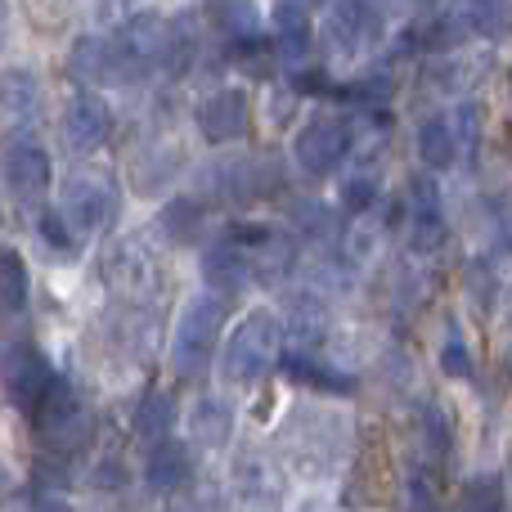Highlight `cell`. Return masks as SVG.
I'll use <instances>...</instances> for the list:
<instances>
[{
	"label": "cell",
	"instance_id": "obj_6",
	"mask_svg": "<svg viewBox=\"0 0 512 512\" xmlns=\"http://www.w3.org/2000/svg\"><path fill=\"white\" fill-rule=\"evenodd\" d=\"M324 32H328V41H333L337 54L360 59V54H369L373 45L382 41L387 18H382L378 0H333V5H328Z\"/></svg>",
	"mask_w": 512,
	"mask_h": 512
},
{
	"label": "cell",
	"instance_id": "obj_19",
	"mask_svg": "<svg viewBox=\"0 0 512 512\" xmlns=\"http://www.w3.org/2000/svg\"><path fill=\"white\" fill-rule=\"evenodd\" d=\"M207 18H212V27L221 36H230L234 45L239 41H256L265 27L261 18V5L256 0H207Z\"/></svg>",
	"mask_w": 512,
	"mask_h": 512
},
{
	"label": "cell",
	"instance_id": "obj_8",
	"mask_svg": "<svg viewBox=\"0 0 512 512\" xmlns=\"http://www.w3.org/2000/svg\"><path fill=\"white\" fill-rule=\"evenodd\" d=\"M108 135H113V108L104 104V95L95 90H81L68 99V113H63V149L90 158L95 149H104Z\"/></svg>",
	"mask_w": 512,
	"mask_h": 512
},
{
	"label": "cell",
	"instance_id": "obj_7",
	"mask_svg": "<svg viewBox=\"0 0 512 512\" xmlns=\"http://www.w3.org/2000/svg\"><path fill=\"white\" fill-rule=\"evenodd\" d=\"M68 68L77 72L86 86H126V81L140 77L126 50L117 45V36H81L68 54Z\"/></svg>",
	"mask_w": 512,
	"mask_h": 512
},
{
	"label": "cell",
	"instance_id": "obj_23",
	"mask_svg": "<svg viewBox=\"0 0 512 512\" xmlns=\"http://www.w3.org/2000/svg\"><path fill=\"white\" fill-rule=\"evenodd\" d=\"M441 369L450 373V378H472V346H468V333H463V324H445V337H441Z\"/></svg>",
	"mask_w": 512,
	"mask_h": 512
},
{
	"label": "cell",
	"instance_id": "obj_18",
	"mask_svg": "<svg viewBox=\"0 0 512 512\" xmlns=\"http://www.w3.org/2000/svg\"><path fill=\"white\" fill-rule=\"evenodd\" d=\"M418 162H423L427 171H445L459 162V131H454V117H427L423 126H418Z\"/></svg>",
	"mask_w": 512,
	"mask_h": 512
},
{
	"label": "cell",
	"instance_id": "obj_31",
	"mask_svg": "<svg viewBox=\"0 0 512 512\" xmlns=\"http://www.w3.org/2000/svg\"><path fill=\"white\" fill-rule=\"evenodd\" d=\"M297 225H306L310 234H324V239H333L337 234V216L328 212V207H319V203H297Z\"/></svg>",
	"mask_w": 512,
	"mask_h": 512
},
{
	"label": "cell",
	"instance_id": "obj_24",
	"mask_svg": "<svg viewBox=\"0 0 512 512\" xmlns=\"http://www.w3.org/2000/svg\"><path fill=\"white\" fill-rule=\"evenodd\" d=\"M418 436H423V454L432 463H441L445 454H450V423H445V414L436 405H427L423 414H418Z\"/></svg>",
	"mask_w": 512,
	"mask_h": 512
},
{
	"label": "cell",
	"instance_id": "obj_13",
	"mask_svg": "<svg viewBox=\"0 0 512 512\" xmlns=\"http://www.w3.org/2000/svg\"><path fill=\"white\" fill-rule=\"evenodd\" d=\"M189 481H194V454H189V445H180V441L153 445L149 459H144V486L153 495H176Z\"/></svg>",
	"mask_w": 512,
	"mask_h": 512
},
{
	"label": "cell",
	"instance_id": "obj_9",
	"mask_svg": "<svg viewBox=\"0 0 512 512\" xmlns=\"http://www.w3.org/2000/svg\"><path fill=\"white\" fill-rule=\"evenodd\" d=\"M54 387V373L50 364H45V355L36 351L32 342H14L5 351V391L9 400H14L23 414H36L41 409V400L50 396Z\"/></svg>",
	"mask_w": 512,
	"mask_h": 512
},
{
	"label": "cell",
	"instance_id": "obj_22",
	"mask_svg": "<svg viewBox=\"0 0 512 512\" xmlns=\"http://www.w3.org/2000/svg\"><path fill=\"white\" fill-rule=\"evenodd\" d=\"M135 432H140L149 445L171 441V432H176V405H171L167 396H149L140 409H135Z\"/></svg>",
	"mask_w": 512,
	"mask_h": 512
},
{
	"label": "cell",
	"instance_id": "obj_34",
	"mask_svg": "<svg viewBox=\"0 0 512 512\" xmlns=\"http://www.w3.org/2000/svg\"><path fill=\"white\" fill-rule=\"evenodd\" d=\"M508 486H512V481H508Z\"/></svg>",
	"mask_w": 512,
	"mask_h": 512
},
{
	"label": "cell",
	"instance_id": "obj_5",
	"mask_svg": "<svg viewBox=\"0 0 512 512\" xmlns=\"http://www.w3.org/2000/svg\"><path fill=\"white\" fill-rule=\"evenodd\" d=\"M346 153H351V126L337 122V117H315V122H306L297 131V140H292V162H297L301 176H310V180L333 176L346 162Z\"/></svg>",
	"mask_w": 512,
	"mask_h": 512
},
{
	"label": "cell",
	"instance_id": "obj_16",
	"mask_svg": "<svg viewBox=\"0 0 512 512\" xmlns=\"http://www.w3.org/2000/svg\"><path fill=\"white\" fill-rule=\"evenodd\" d=\"M409 239H414V248H436V243L445 239V212H441V194H436V185L427 176H418L414 185H409Z\"/></svg>",
	"mask_w": 512,
	"mask_h": 512
},
{
	"label": "cell",
	"instance_id": "obj_17",
	"mask_svg": "<svg viewBox=\"0 0 512 512\" xmlns=\"http://www.w3.org/2000/svg\"><path fill=\"white\" fill-rule=\"evenodd\" d=\"M5 122L9 131H23V126H32L36 117H41L45 108V86L41 77H36L32 68H9L5 72Z\"/></svg>",
	"mask_w": 512,
	"mask_h": 512
},
{
	"label": "cell",
	"instance_id": "obj_30",
	"mask_svg": "<svg viewBox=\"0 0 512 512\" xmlns=\"http://www.w3.org/2000/svg\"><path fill=\"white\" fill-rule=\"evenodd\" d=\"M463 512H504V495H499L495 481H472L468 495H463Z\"/></svg>",
	"mask_w": 512,
	"mask_h": 512
},
{
	"label": "cell",
	"instance_id": "obj_21",
	"mask_svg": "<svg viewBox=\"0 0 512 512\" xmlns=\"http://www.w3.org/2000/svg\"><path fill=\"white\" fill-rule=\"evenodd\" d=\"M239 495H243V512H279V490L265 463H248L239 468Z\"/></svg>",
	"mask_w": 512,
	"mask_h": 512
},
{
	"label": "cell",
	"instance_id": "obj_12",
	"mask_svg": "<svg viewBox=\"0 0 512 512\" xmlns=\"http://www.w3.org/2000/svg\"><path fill=\"white\" fill-rule=\"evenodd\" d=\"M189 441L198 445V450H225L234 436V405L225 396H216V391H203V396L189 405Z\"/></svg>",
	"mask_w": 512,
	"mask_h": 512
},
{
	"label": "cell",
	"instance_id": "obj_27",
	"mask_svg": "<svg viewBox=\"0 0 512 512\" xmlns=\"http://www.w3.org/2000/svg\"><path fill=\"white\" fill-rule=\"evenodd\" d=\"M373 203H378V171L360 167L355 176L342 180V207L346 212H369Z\"/></svg>",
	"mask_w": 512,
	"mask_h": 512
},
{
	"label": "cell",
	"instance_id": "obj_33",
	"mask_svg": "<svg viewBox=\"0 0 512 512\" xmlns=\"http://www.w3.org/2000/svg\"><path fill=\"white\" fill-rule=\"evenodd\" d=\"M297 512H324V508H319V504H301Z\"/></svg>",
	"mask_w": 512,
	"mask_h": 512
},
{
	"label": "cell",
	"instance_id": "obj_14",
	"mask_svg": "<svg viewBox=\"0 0 512 512\" xmlns=\"http://www.w3.org/2000/svg\"><path fill=\"white\" fill-rule=\"evenodd\" d=\"M310 45H315V27H310V9L279 0L274 5V50L288 68H306Z\"/></svg>",
	"mask_w": 512,
	"mask_h": 512
},
{
	"label": "cell",
	"instance_id": "obj_2",
	"mask_svg": "<svg viewBox=\"0 0 512 512\" xmlns=\"http://www.w3.org/2000/svg\"><path fill=\"white\" fill-rule=\"evenodd\" d=\"M225 328V297L221 292H198V297L185 301L176 319V337H171V364L176 373H198L207 360H212V346L221 342Z\"/></svg>",
	"mask_w": 512,
	"mask_h": 512
},
{
	"label": "cell",
	"instance_id": "obj_28",
	"mask_svg": "<svg viewBox=\"0 0 512 512\" xmlns=\"http://www.w3.org/2000/svg\"><path fill=\"white\" fill-rule=\"evenodd\" d=\"M454 131H459V149H463V158H477V144H481V108L477 104H459L454 108Z\"/></svg>",
	"mask_w": 512,
	"mask_h": 512
},
{
	"label": "cell",
	"instance_id": "obj_26",
	"mask_svg": "<svg viewBox=\"0 0 512 512\" xmlns=\"http://www.w3.org/2000/svg\"><path fill=\"white\" fill-rule=\"evenodd\" d=\"M158 225H162V230L176 234V243H189V239L198 234V225H203V212H198V207L189 203V198H176V203L162 207Z\"/></svg>",
	"mask_w": 512,
	"mask_h": 512
},
{
	"label": "cell",
	"instance_id": "obj_4",
	"mask_svg": "<svg viewBox=\"0 0 512 512\" xmlns=\"http://www.w3.org/2000/svg\"><path fill=\"white\" fill-rule=\"evenodd\" d=\"M117 207H122V203H117L113 180L90 176V171H77V176L63 180L59 212L68 216L77 234H104V230H113Z\"/></svg>",
	"mask_w": 512,
	"mask_h": 512
},
{
	"label": "cell",
	"instance_id": "obj_3",
	"mask_svg": "<svg viewBox=\"0 0 512 512\" xmlns=\"http://www.w3.org/2000/svg\"><path fill=\"white\" fill-rule=\"evenodd\" d=\"M36 432H41V441L50 445V450H81L90 436V409L86 400L77 396V387H72L68 378H54L50 396L41 400V409L32 414Z\"/></svg>",
	"mask_w": 512,
	"mask_h": 512
},
{
	"label": "cell",
	"instance_id": "obj_11",
	"mask_svg": "<svg viewBox=\"0 0 512 512\" xmlns=\"http://www.w3.org/2000/svg\"><path fill=\"white\" fill-rule=\"evenodd\" d=\"M252 122V104H248V90H216L212 99L198 104V131H203L207 144H230L239 135H248Z\"/></svg>",
	"mask_w": 512,
	"mask_h": 512
},
{
	"label": "cell",
	"instance_id": "obj_29",
	"mask_svg": "<svg viewBox=\"0 0 512 512\" xmlns=\"http://www.w3.org/2000/svg\"><path fill=\"white\" fill-rule=\"evenodd\" d=\"M36 225H41V239L50 243V248H59V252H72L77 248V230H72V221L54 207V212H41L36 216Z\"/></svg>",
	"mask_w": 512,
	"mask_h": 512
},
{
	"label": "cell",
	"instance_id": "obj_25",
	"mask_svg": "<svg viewBox=\"0 0 512 512\" xmlns=\"http://www.w3.org/2000/svg\"><path fill=\"white\" fill-rule=\"evenodd\" d=\"M0 288H5V315H18L27 306V265L14 248H5V274H0Z\"/></svg>",
	"mask_w": 512,
	"mask_h": 512
},
{
	"label": "cell",
	"instance_id": "obj_20",
	"mask_svg": "<svg viewBox=\"0 0 512 512\" xmlns=\"http://www.w3.org/2000/svg\"><path fill=\"white\" fill-rule=\"evenodd\" d=\"M450 14L463 36H495L508 23V0H454Z\"/></svg>",
	"mask_w": 512,
	"mask_h": 512
},
{
	"label": "cell",
	"instance_id": "obj_32",
	"mask_svg": "<svg viewBox=\"0 0 512 512\" xmlns=\"http://www.w3.org/2000/svg\"><path fill=\"white\" fill-rule=\"evenodd\" d=\"M292 5H301V9H315V5H333V0H292Z\"/></svg>",
	"mask_w": 512,
	"mask_h": 512
},
{
	"label": "cell",
	"instance_id": "obj_15",
	"mask_svg": "<svg viewBox=\"0 0 512 512\" xmlns=\"http://www.w3.org/2000/svg\"><path fill=\"white\" fill-rule=\"evenodd\" d=\"M216 189L239 198V203H252V198H265L279 189V171L265 167V158H234V162H221Z\"/></svg>",
	"mask_w": 512,
	"mask_h": 512
},
{
	"label": "cell",
	"instance_id": "obj_1",
	"mask_svg": "<svg viewBox=\"0 0 512 512\" xmlns=\"http://www.w3.org/2000/svg\"><path fill=\"white\" fill-rule=\"evenodd\" d=\"M283 360V319L274 310H248L225 342L221 373L234 387H261Z\"/></svg>",
	"mask_w": 512,
	"mask_h": 512
},
{
	"label": "cell",
	"instance_id": "obj_10",
	"mask_svg": "<svg viewBox=\"0 0 512 512\" xmlns=\"http://www.w3.org/2000/svg\"><path fill=\"white\" fill-rule=\"evenodd\" d=\"M5 185L23 207H41L50 189V153L32 140H14L5 153Z\"/></svg>",
	"mask_w": 512,
	"mask_h": 512
}]
</instances>
